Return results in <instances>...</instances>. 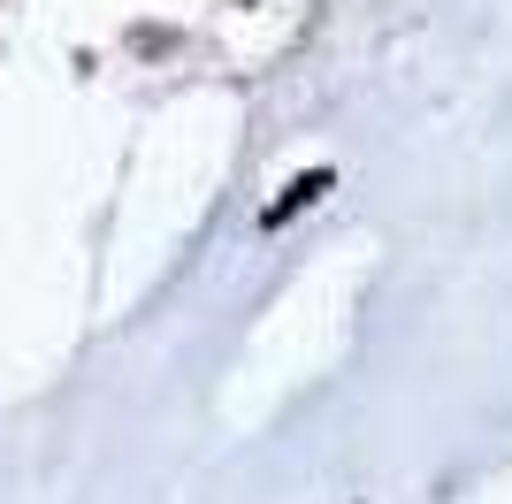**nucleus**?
<instances>
[{"label": "nucleus", "instance_id": "f257e3e1", "mask_svg": "<svg viewBox=\"0 0 512 504\" xmlns=\"http://www.w3.org/2000/svg\"><path fill=\"white\" fill-rule=\"evenodd\" d=\"M321 191H329V168H306V176H291V184H283V199H276L268 214H260V222H268V230H283L291 214H306V207H314Z\"/></svg>", "mask_w": 512, "mask_h": 504}]
</instances>
